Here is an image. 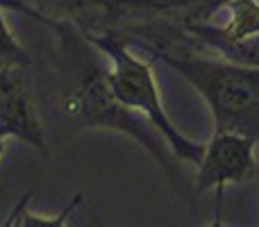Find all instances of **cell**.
<instances>
[{"instance_id": "8", "label": "cell", "mask_w": 259, "mask_h": 227, "mask_svg": "<svg viewBox=\"0 0 259 227\" xmlns=\"http://www.w3.org/2000/svg\"><path fill=\"white\" fill-rule=\"evenodd\" d=\"M25 200H27V198H23V200L18 202L16 211H14V214L9 216L7 225H25V227H62V225H66V223H68V216L73 214V209H75V207L80 205V196H77V198H73L71 205H68L59 216L46 218V216H36V214H30V211H25Z\"/></svg>"}, {"instance_id": "6", "label": "cell", "mask_w": 259, "mask_h": 227, "mask_svg": "<svg viewBox=\"0 0 259 227\" xmlns=\"http://www.w3.org/2000/svg\"><path fill=\"white\" fill-rule=\"evenodd\" d=\"M230 12V21L225 27H207L191 25L200 39L214 43L225 53L228 48L259 36V0H228L225 3Z\"/></svg>"}, {"instance_id": "4", "label": "cell", "mask_w": 259, "mask_h": 227, "mask_svg": "<svg viewBox=\"0 0 259 227\" xmlns=\"http://www.w3.org/2000/svg\"><path fill=\"white\" fill-rule=\"evenodd\" d=\"M257 139L234 132L216 129L209 146H205L200 164H198L196 191H211L221 198L228 184H241L257 175Z\"/></svg>"}, {"instance_id": "11", "label": "cell", "mask_w": 259, "mask_h": 227, "mask_svg": "<svg viewBox=\"0 0 259 227\" xmlns=\"http://www.w3.org/2000/svg\"><path fill=\"white\" fill-rule=\"evenodd\" d=\"M64 12H82L89 7H100V5H112V0H50Z\"/></svg>"}, {"instance_id": "10", "label": "cell", "mask_w": 259, "mask_h": 227, "mask_svg": "<svg viewBox=\"0 0 259 227\" xmlns=\"http://www.w3.org/2000/svg\"><path fill=\"white\" fill-rule=\"evenodd\" d=\"M0 9H5V12H18V14H23V16H30L32 21L41 23V25H48V27H55V30H62V25H59L57 21L46 18L44 14H41L39 9L32 7L27 0H0Z\"/></svg>"}, {"instance_id": "13", "label": "cell", "mask_w": 259, "mask_h": 227, "mask_svg": "<svg viewBox=\"0 0 259 227\" xmlns=\"http://www.w3.org/2000/svg\"><path fill=\"white\" fill-rule=\"evenodd\" d=\"M257 175H259V164H257Z\"/></svg>"}, {"instance_id": "1", "label": "cell", "mask_w": 259, "mask_h": 227, "mask_svg": "<svg viewBox=\"0 0 259 227\" xmlns=\"http://www.w3.org/2000/svg\"><path fill=\"white\" fill-rule=\"evenodd\" d=\"M173 66L214 114L219 132L243 134L259 141V66L205 59L196 55H159Z\"/></svg>"}, {"instance_id": "7", "label": "cell", "mask_w": 259, "mask_h": 227, "mask_svg": "<svg viewBox=\"0 0 259 227\" xmlns=\"http://www.w3.org/2000/svg\"><path fill=\"white\" fill-rule=\"evenodd\" d=\"M228 0H112V5H123L148 12H191L196 16H209Z\"/></svg>"}, {"instance_id": "3", "label": "cell", "mask_w": 259, "mask_h": 227, "mask_svg": "<svg viewBox=\"0 0 259 227\" xmlns=\"http://www.w3.org/2000/svg\"><path fill=\"white\" fill-rule=\"evenodd\" d=\"M64 114L71 123L80 125V127H109L132 137L139 146H143L155 157L157 164L175 182V166L170 164V157L166 155L161 143L157 141V134L152 132L155 125L141 112L123 105L114 96L105 71L96 68L94 73H89L84 77V82L64 103Z\"/></svg>"}, {"instance_id": "9", "label": "cell", "mask_w": 259, "mask_h": 227, "mask_svg": "<svg viewBox=\"0 0 259 227\" xmlns=\"http://www.w3.org/2000/svg\"><path fill=\"white\" fill-rule=\"evenodd\" d=\"M32 59L30 53L21 46V41L14 36L12 27L7 25L0 9V66H27Z\"/></svg>"}, {"instance_id": "2", "label": "cell", "mask_w": 259, "mask_h": 227, "mask_svg": "<svg viewBox=\"0 0 259 227\" xmlns=\"http://www.w3.org/2000/svg\"><path fill=\"white\" fill-rule=\"evenodd\" d=\"M89 39L112 59V71L107 73V77L114 96L123 105H127V107L137 109V112L146 116L155 125V129H159V134L166 139V143L173 148L180 159L200 164L202 155H205V146L189 141L170 123V118L161 107L159 89H157V82L150 66L146 62H141L139 57H134L125 48V43L121 39H116L114 34H91Z\"/></svg>"}, {"instance_id": "5", "label": "cell", "mask_w": 259, "mask_h": 227, "mask_svg": "<svg viewBox=\"0 0 259 227\" xmlns=\"http://www.w3.org/2000/svg\"><path fill=\"white\" fill-rule=\"evenodd\" d=\"M23 66H0V137L18 139L36 150H46L41 120L23 84Z\"/></svg>"}, {"instance_id": "12", "label": "cell", "mask_w": 259, "mask_h": 227, "mask_svg": "<svg viewBox=\"0 0 259 227\" xmlns=\"http://www.w3.org/2000/svg\"><path fill=\"white\" fill-rule=\"evenodd\" d=\"M3 155H5V139L0 137V157H3Z\"/></svg>"}]
</instances>
